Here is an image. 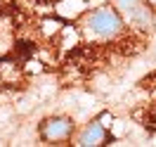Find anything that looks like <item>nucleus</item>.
<instances>
[{"mask_svg":"<svg viewBox=\"0 0 156 147\" xmlns=\"http://www.w3.org/2000/svg\"><path fill=\"white\" fill-rule=\"evenodd\" d=\"M76 26L88 43H107V40H116L126 31V21L114 5H102L83 12Z\"/></svg>","mask_w":156,"mask_h":147,"instance_id":"1","label":"nucleus"},{"mask_svg":"<svg viewBox=\"0 0 156 147\" xmlns=\"http://www.w3.org/2000/svg\"><path fill=\"white\" fill-rule=\"evenodd\" d=\"M76 133V123H73V119L69 116H48L40 121L38 126V135L43 142H48V145H66L71 142V138Z\"/></svg>","mask_w":156,"mask_h":147,"instance_id":"2","label":"nucleus"},{"mask_svg":"<svg viewBox=\"0 0 156 147\" xmlns=\"http://www.w3.org/2000/svg\"><path fill=\"white\" fill-rule=\"evenodd\" d=\"M114 7L121 12L123 21H130L137 29H147L151 24V7L144 0H114Z\"/></svg>","mask_w":156,"mask_h":147,"instance_id":"3","label":"nucleus"},{"mask_svg":"<svg viewBox=\"0 0 156 147\" xmlns=\"http://www.w3.org/2000/svg\"><path fill=\"white\" fill-rule=\"evenodd\" d=\"M71 140L76 147H102L109 142V126H104L99 119H95V121L85 123L78 133H73Z\"/></svg>","mask_w":156,"mask_h":147,"instance_id":"4","label":"nucleus"},{"mask_svg":"<svg viewBox=\"0 0 156 147\" xmlns=\"http://www.w3.org/2000/svg\"><path fill=\"white\" fill-rule=\"evenodd\" d=\"M17 45V24L10 14L0 12V59H5Z\"/></svg>","mask_w":156,"mask_h":147,"instance_id":"5","label":"nucleus"},{"mask_svg":"<svg viewBox=\"0 0 156 147\" xmlns=\"http://www.w3.org/2000/svg\"><path fill=\"white\" fill-rule=\"evenodd\" d=\"M147 5H149V7H151V10H156V0H144Z\"/></svg>","mask_w":156,"mask_h":147,"instance_id":"6","label":"nucleus"}]
</instances>
